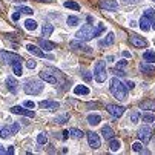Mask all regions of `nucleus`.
<instances>
[{
	"mask_svg": "<svg viewBox=\"0 0 155 155\" xmlns=\"http://www.w3.org/2000/svg\"><path fill=\"white\" fill-rule=\"evenodd\" d=\"M138 138H140L144 144L150 141V138H152V130H150L149 126H143V127L138 129Z\"/></svg>",
	"mask_w": 155,
	"mask_h": 155,
	"instance_id": "1a4fd4ad",
	"label": "nucleus"
},
{
	"mask_svg": "<svg viewBox=\"0 0 155 155\" xmlns=\"http://www.w3.org/2000/svg\"><path fill=\"white\" fill-rule=\"evenodd\" d=\"M23 91L28 95H38L43 91V83L38 81V80H35V78H28L23 83Z\"/></svg>",
	"mask_w": 155,
	"mask_h": 155,
	"instance_id": "7ed1b4c3",
	"label": "nucleus"
},
{
	"mask_svg": "<svg viewBox=\"0 0 155 155\" xmlns=\"http://www.w3.org/2000/svg\"><path fill=\"white\" fill-rule=\"evenodd\" d=\"M68 137H69V130H64V132H63V140H66Z\"/></svg>",
	"mask_w": 155,
	"mask_h": 155,
	"instance_id": "3c124183",
	"label": "nucleus"
},
{
	"mask_svg": "<svg viewBox=\"0 0 155 155\" xmlns=\"http://www.w3.org/2000/svg\"><path fill=\"white\" fill-rule=\"evenodd\" d=\"M0 60L6 64H12L15 61H21V57L18 54L14 52H8V51H0Z\"/></svg>",
	"mask_w": 155,
	"mask_h": 155,
	"instance_id": "0eeeda50",
	"label": "nucleus"
},
{
	"mask_svg": "<svg viewBox=\"0 0 155 155\" xmlns=\"http://www.w3.org/2000/svg\"><path fill=\"white\" fill-rule=\"evenodd\" d=\"M138 120H140V114L137 112V110H135V112H132L130 114V123H138Z\"/></svg>",
	"mask_w": 155,
	"mask_h": 155,
	"instance_id": "58836bf2",
	"label": "nucleus"
},
{
	"mask_svg": "<svg viewBox=\"0 0 155 155\" xmlns=\"http://www.w3.org/2000/svg\"><path fill=\"white\" fill-rule=\"evenodd\" d=\"M86 137H87V143H89V146L92 147V149H98L100 147V144H101V141H100V137H98V134H95V132H87L86 134Z\"/></svg>",
	"mask_w": 155,
	"mask_h": 155,
	"instance_id": "9d476101",
	"label": "nucleus"
},
{
	"mask_svg": "<svg viewBox=\"0 0 155 155\" xmlns=\"http://www.w3.org/2000/svg\"><path fill=\"white\" fill-rule=\"evenodd\" d=\"M38 45H40L41 49H45V51H52V49H55V46H57L54 41H49V40H46V38H38Z\"/></svg>",
	"mask_w": 155,
	"mask_h": 155,
	"instance_id": "dca6fc26",
	"label": "nucleus"
},
{
	"mask_svg": "<svg viewBox=\"0 0 155 155\" xmlns=\"http://www.w3.org/2000/svg\"><path fill=\"white\" fill-rule=\"evenodd\" d=\"M38 106L41 109H49V110H55V109L60 107L58 101H54V100H43V101L38 103Z\"/></svg>",
	"mask_w": 155,
	"mask_h": 155,
	"instance_id": "4468645a",
	"label": "nucleus"
},
{
	"mask_svg": "<svg viewBox=\"0 0 155 155\" xmlns=\"http://www.w3.org/2000/svg\"><path fill=\"white\" fill-rule=\"evenodd\" d=\"M153 127H155V124H153Z\"/></svg>",
	"mask_w": 155,
	"mask_h": 155,
	"instance_id": "13d9d810",
	"label": "nucleus"
},
{
	"mask_svg": "<svg viewBox=\"0 0 155 155\" xmlns=\"http://www.w3.org/2000/svg\"><path fill=\"white\" fill-rule=\"evenodd\" d=\"M143 110H155V100H144L138 104Z\"/></svg>",
	"mask_w": 155,
	"mask_h": 155,
	"instance_id": "6ab92c4d",
	"label": "nucleus"
},
{
	"mask_svg": "<svg viewBox=\"0 0 155 155\" xmlns=\"http://www.w3.org/2000/svg\"><path fill=\"white\" fill-rule=\"evenodd\" d=\"M114 72H115L118 77H124V75H126V72H124V71H121L120 68H115V69H114Z\"/></svg>",
	"mask_w": 155,
	"mask_h": 155,
	"instance_id": "c03bdc74",
	"label": "nucleus"
},
{
	"mask_svg": "<svg viewBox=\"0 0 155 155\" xmlns=\"http://www.w3.org/2000/svg\"><path fill=\"white\" fill-rule=\"evenodd\" d=\"M25 107H28V109H34V107H35V103L28 100V101H25Z\"/></svg>",
	"mask_w": 155,
	"mask_h": 155,
	"instance_id": "a18cd8bd",
	"label": "nucleus"
},
{
	"mask_svg": "<svg viewBox=\"0 0 155 155\" xmlns=\"http://www.w3.org/2000/svg\"><path fill=\"white\" fill-rule=\"evenodd\" d=\"M64 6L66 8H69V9H74V11H80V5L78 3H75V2H64Z\"/></svg>",
	"mask_w": 155,
	"mask_h": 155,
	"instance_id": "c9c22d12",
	"label": "nucleus"
},
{
	"mask_svg": "<svg viewBox=\"0 0 155 155\" xmlns=\"http://www.w3.org/2000/svg\"><path fill=\"white\" fill-rule=\"evenodd\" d=\"M37 143H38L40 146H45V144L48 143V135L45 134V132H41V134L37 135Z\"/></svg>",
	"mask_w": 155,
	"mask_h": 155,
	"instance_id": "c756f323",
	"label": "nucleus"
},
{
	"mask_svg": "<svg viewBox=\"0 0 155 155\" xmlns=\"http://www.w3.org/2000/svg\"><path fill=\"white\" fill-rule=\"evenodd\" d=\"M11 112H12V114L25 115V117H29V118H34V117H35L34 110H28V107H21V106H12V107H11Z\"/></svg>",
	"mask_w": 155,
	"mask_h": 155,
	"instance_id": "9b49d317",
	"label": "nucleus"
},
{
	"mask_svg": "<svg viewBox=\"0 0 155 155\" xmlns=\"http://www.w3.org/2000/svg\"><path fill=\"white\" fill-rule=\"evenodd\" d=\"M26 66H28L29 69H34L35 66H37V61H35V60H28V61H26Z\"/></svg>",
	"mask_w": 155,
	"mask_h": 155,
	"instance_id": "79ce46f5",
	"label": "nucleus"
},
{
	"mask_svg": "<svg viewBox=\"0 0 155 155\" xmlns=\"http://www.w3.org/2000/svg\"><path fill=\"white\" fill-rule=\"evenodd\" d=\"M98 5L101 9H107V11H117L118 9V3L115 0H100Z\"/></svg>",
	"mask_w": 155,
	"mask_h": 155,
	"instance_id": "f8f14e48",
	"label": "nucleus"
},
{
	"mask_svg": "<svg viewBox=\"0 0 155 155\" xmlns=\"http://www.w3.org/2000/svg\"><path fill=\"white\" fill-rule=\"evenodd\" d=\"M26 49L31 52V54H34V55H37V57H45V52L41 51V48H37L35 45H26Z\"/></svg>",
	"mask_w": 155,
	"mask_h": 155,
	"instance_id": "aec40b11",
	"label": "nucleus"
},
{
	"mask_svg": "<svg viewBox=\"0 0 155 155\" xmlns=\"http://www.w3.org/2000/svg\"><path fill=\"white\" fill-rule=\"evenodd\" d=\"M18 17H20V12H18V11L12 14V20H18Z\"/></svg>",
	"mask_w": 155,
	"mask_h": 155,
	"instance_id": "8fccbe9b",
	"label": "nucleus"
},
{
	"mask_svg": "<svg viewBox=\"0 0 155 155\" xmlns=\"http://www.w3.org/2000/svg\"><path fill=\"white\" fill-rule=\"evenodd\" d=\"M100 121H101V117H100V115H97V114H91V115H87V124H91V126H97Z\"/></svg>",
	"mask_w": 155,
	"mask_h": 155,
	"instance_id": "5701e85b",
	"label": "nucleus"
},
{
	"mask_svg": "<svg viewBox=\"0 0 155 155\" xmlns=\"http://www.w3.org/2000/svg\"><path fill=\"white\" fill-rule=\"evenodd\" d=\"M143 58H144V61H147V63H153V61H155V52L150 51V49H147V51L143 54Z\"/></svg>",
	"mask_w": 155,
	"mask_h": 155,
	"instance_id": "cd10ccee",
	"label": "nucleus"
},
{
	"mask_svg": "<svg viewBox=\"0 0 155 155\" xmlns=\"http://www.w3.org/2000/svg\"><path fill=\"white\" fill-rule=\"evenodd\" d=\"M153 2H155V0H153Z\"/></svg>",
	"mask_w": 155,
	"mask_h": 155,
	"instance_id": "bf43d9fd",
	"label": "nucleus"
},
{
	"mask_svg": "<svg viewBox=\"0 0 155 155\" xmlns=\"http://www.w3.org/2000/svg\"><path fill=\"white\" fill-rule=\"evenodd\" d=\"M134 86H135L134 81H127V83H126V87H127V89H134Z\"/></svg>",
	"mask_w": 155,
	"mask_h": 155,
	"instance_id": "de8ad7c7",
	"label": "nucleus"
},
{
	"mask_svg": "<svg viewBox=\"0 0 155 155\" xmlns=\"http://www.w3.org/2000/svg\"><path fill=\"white\" fill-rule=\"evenodd\" d=\"M112 43H114V32H109L107 37H106L104 40H101L98 45H100V46H109V45H112Z\"/></svg>",
	"mask_w": 155,
	"mask_h": 155,
	"instance_id": "b1692460",
	"label": "nucleus"
},
{
	"mask_svg": "<svg viewBox=\"0 0 155 155\" xmlns=\"http://www.w3.org/2000/svg\"><path fill=\"white\" fill-rule=\"evenodd\" d=\"M106 110L112 115V117H115V118H120L123 114H124V107L123 106H118V104H107L106 106Z\"/></svg>",
	"mask_w": 155,
	"mask_h": 155,
	"instance_id": "6e6552de",
	"label": "nucleus"
},
{
	"mask_svg": "<svg viewBox=\"0 0 155 155\" xmlns=\"http://www.w3.org/2000/svg\"><path fill=\"white\" fill-rule=\"evenodd\" d=\"M40 78L45 80L46 83H51V84H58L63 81V74L55 68H45L40 72Z\"/></svg>",
	"mask_w": 155,
	"mask_h": 155,
	"instance_id": "f257e3e1",
	"label": "nucleus"
},
{
	"mask_svg": "<svg viewBox=\"0 0 155 155\" xmlns=\"http://www.w3.org/2000/svg\"><path fill=\"white\" fill-rule=\"evenodd\" d=\"M6 153L12 155V153H14V146H8V149H6Z\"/></svg>",
	"mask_w": 155,
	"mask_h": 155,
	"instance_id": "09e8293b",
	"label": "nucleus"
},
{
	"mask_svg": "<svg viewBox=\"0 0 155 155\" xmlns=\"http://www.w3.org/2000/svg\"><path fill=\"white\" fill-rule=\"evenodd\" d=\"M52 31H54V26L49 25V23L43 25V28H41V32H43V37H45V38H48V37L52 34Z\"/></svg>",
	"mask_w": 155,
	"mask_h": 155,
	"instance_id": "a878e982",
	"label": "nucleus"
},
{
	"mask_svg": "<svg viewBox=\"0 0 155 155\" xmlns=\"http://www.w3.org/2000/svg\"><path fill=\"white\" fill-rule=\"evenodd\" d=\"M69 48L74 49V51H86V52H91V48H87L81 40H78V41H71Z\"/></svg>",
	"mask_w": 155,
	"mask_h": 155,
	"instance_id": "f3484780",
	"label": "nucleus"
},
{
	"mask_svg": "<svg viewBox=\"0 0 155 155\" xmlns=\"http://www.w3.org/2000/svg\"><path fill=\"white\" fill-rule=\"evenodd\" d=\"M38 2H46L48 3V2H51V0H38Z\"/></svg>",
	"mask_w": 155,
	"mask_h": 155,
	"instance_id": "4d7b16f0",
	"label": "nucleus"
},
{
	"mask_svg": "<svg viewBox=\"0 0 155 155\" xmlns=\"http://www.w3.org/2000/svg\"><path fill=\"white\" fill-rule=\"evenodd\" d=\"M143 15H146V17H149L150 20H152V18H155V12H153V9H150V8H149V9H146Z\"/></svg>",
	"mask_w": 155,
	"mask_h": 155,
	"instance_id": "ea45409f",
	"label": "nucleus"
},
{
	"mask_svg": "<svg viewBox=\"0 0 155 155\" xmlns=\"http://www.w3.org/2000/svg\"><path fill=\"white\" fill-rule=\"evenodd\" d=\"M123 57L129 58V57H130V52H129V51H123Z\"/></svg>",
	"mask_w": 155,
	"mask_h": 155,
	"instance_id": "603ef678",
	"label": "nucleus"
},
{
	"mask_svg": "<svg viewBox=\"0 0 155 155\" xmlns=\"http://www.w3.org/2000/svg\"><path fill=\"white\" fill-rule=\"evenodd\" d=\"M69 135L72 137V138H81L84 134H83V130H80V129H75V127H72V129H69Z\"/></svg>",
	"mask_w": 155,
	"mask_h": 155,
	"instance_id": "c85d7f7f",
	"label": "nucleus"
},
{
	"mask_svg": "<svg viewBox=\"0 0 155 155\" xmlns=\"http://www.w3.org/2000/svg\"><path fill=\"white\" fill-rule=\"evenodd\" d=\"M150 26H152V29H155V18H152V23H150Z\"/></svg>",
	"mask_w": 155,
	"mask_h": 155,
	"instance_id": "6e6d98bb",
	"label": "nucleus"
},
{
	"mask_svg": "<svg viewBox=\"0 0 155 155\" xmlns=\"http://www.w3.org/2000/svg\"><path fill=\"white\" fill-rule=\"evenodd\" d=\"M94 77H95V80L98 83H103L106 80L107 74H106V63L104 61L100 60V61L95 63V66H94Z\"/></svg>",
	"mask_w": 155,
	"mask_h": 155,
	"instance_id": "39448f33",
	"label": "nucleus"
},
{
	"mask_svg": "<svg viewBox=\"0 0 155 155\" xmlns=\"http://www.w3.org/2000/svg\"><path fill=\"white\" fill-rule=\"evenodd\" d=\"M126 64H127L126 60H120V61H117V68H124Z\"/></svg>",
	"mask_w": 155,
	"mask_h": 155,
	"instance_id": "49530a36",
	"label": "nucleus"
},
{
	"mask_svg": "<svg viewBox=\"0 0 155 155\" xmlns=\"http://www.w3.org/2000/svg\"><path fill=\"white\" fill-rule=\"evenodd\" d=\"M132 149H134L135 152H143V146H141V143H134V144H132Z\"/></svg>",
	"mask_w": 155,
	"mask_h": 155,
	"instance_id": "a19ab883",
	"label": "nucleus"
},
{
	"mask_svg": "<svg viewBox=\"0 0 155 155\" xmlns=\"http://www.w3.org/2000/svg\"><path fill=\"white\" fill-rule=\"evenodd\" d=\"M110 94H112L117 100H126V97H127V87L117 77H114L112 80H110Z\"/></svg>",
	"mask_w": 155,
	"mask_h": 155,
	"instance_id": "f03ea898",
	"label": "nucleus"
},
{
	"mask_svg": "<svg viewBox=\"0 0 155 155\" xmlns=\"http://www.w3.org/2000/svg\"><path fill=\"white\" fill-rule=\"evenodd\" d=\"M94 31H95V28H94L91 23H87V25H84V26L75 34V37H77V40L87 41V40L94 38Z\"/></svg>",
	"mask_w": 155,
	"mask_h": 155,
	"instance_id": "20e7f679",
	"label": "nucleus"
},
{
	"mask_svg": "<svg viewBox=\"0 0 155 155\" xmlns=\"http://www.w3.org/2000/svg\"><path fill=\"white\" fill-rule=\"evenodd\" d=\"M6 87H8V91H9L11 94H17V91H18V83H17V80H15L14 77H8V78H6Z\"/></svg>",
	"mask_w": 155,
	"mask_h": 155,
	"instance_id": "2eb2a0df",
	"label": "nucleus"
},
{
	"mask_svg": "<svg viewBox=\"0 0 155 155\" xmlns=\"http://www.w3.org/2000/svg\"><path fill=\"white\" fill-rule=\"evenodd\" d=\"M140 71L141 72H144V74H152L153 71H155V68H153V64L152 63H140Z\"/></svg>",
	"mask_w": 155,
	"mask_h": 155,
	"instance_id": "4be33fe9",
	"label": "nucleus"
},
{
	"mask_svg": "<svg viewBox=\"0 0 155 155\" xmlns=\"http://www.w3.org/2000/svg\"><path fill=\"white\" fill-rule=\"evenodd\" d=\"M25 28H26L28 31H34V29L37 28V21H34V20H31V18L26 20V21H25Z\"/></svg>",
	"mask_w": 155,
	"mask_h": 155,
	"instance_id": "72a5a7b5",
	"label": "nucleus"
},
{
	"mask_svg": "<svg viewBox=\"0 0 155 155\" xmlns=\"http://www.w3.org/2000/svg\"><path fill=\"white\" fill-rule=\"evenodd\" d=\"M141 118H143V121H146V123H153V121H155V115H153L152 112H144V114L141 115Z\"/></svg>",
	"mask_w": 155,
	"mask_h": 155,
	"instance_id": "473e14b6",
	"label": "nucleus"
},
{
	"mask_svg": "<svg viewBox=\"0 0 155 155\" xmlns=\"http://www.w3.org/2000/svg\"><path fill=\"white\" fill-rule=\"evenodd\" d=\"M68 118H69L68 114H66V115H61V117H57V118H55V123H58V124H64L66 121H68Z\"/></svg>",
	"mask_w": 155,
	"mask_h": 155,
	"instance_id": "4c0bfd02",
	"label": "nucleus"
},
{
	"mask_svg": "<svg viewBox=\"0 0 155 155\" xmlns=\"http://www.w3.org/2000/svg\"><path fill=\"white\" fill-rule=\"evenodd\" d=\"M11 66H12L14 74H15L17 77H20V75H21V61H15V63H12Z\"/></svg>",
	"mask_w": 155,
	"mask_h": 155,
	"instance_id": "7c9ffc66",
	"label": "nucleus"
},
{
	"mask_svg": "<svg viewBox=\"0 0 155 155\" xmlns=\"http://www.w3.org/2000/svg\"><path fill=\"white\" fill-rule=\"evenodd\" d=\"M101 135L104 137V140H110V138H114V130L110 126H103L101 129Z\"/></svg>",
	"mask_w": 155,
	"mask_h": 155,
	"instance_id": "412c9836",
	"label": "nucleus"
},
{
	"mask_svg": "<svg viewBox=\"0 0 155 155\" xmlns=\"http://www.w3.org/2000/svg\"><path fill=\"white\" fill-rule=\"evenodd\" d=\"M83 78H84L86 81H91V80H92V75H91V72L84 71V72H83Z\"/></svg>",
	"mask_w": 155,
	"mask_h": 155,
	"instance_id": "37998d69",
	"label": "nucleus"
},
{
	"mask_svg": "<svg viewBox=\"0 0 155 155\" xmlns=\"http://www.w3.org/2000/svg\"><path fill=\"white\" fill-rule=\"evenodd\" d=\"M129 41H130V45H134L135 48H146L147 46V41H146V38H143V37H138V35H130V38H129Z\"/></svg>",
	"mask_w": 155,
	"mask_h": 155,
	"instance_id": "ddd939ff",
	"label": "nucleus"
},
{
	"mask_svg": "<svg viewBox=\"0 0 155 155\" xmlns=\"http://www.w3.org/2000/svg\"><path fill=\"white\" fill-rule=\"evenodd\" d=\"M6 153V149H3V147H0V155H5Z\"/></svg>",
	"mask_w": 155,
	"mask_h": 155,
	"instance_id": "5fc2aeb1",
	"label": "nucleus"
},
{
	"mask_svg": "<svg viewBox=\"0 0 155 155\" xmlns=\"http://www.w3.org/2000/svg\"><path fill=\"white\" fill-rule=\"evenodd\" d=\"M104 31H106L104 25H103V23H98V25H97V28H95V31H94V37H100Z\"/></svg>",
	"mask_w": 155,
	"mask_h": 155,
	"instance_id": "f704fd0d",
	"label": "nucleus"
},
{
	"mask_svg": "<svg viewBox=\"0 0 155 155\" xmlns=\"http://www.w3.org/2000/svg\"><path fill=\"white\" fill-rule=\"evenodd\" d=\"M66 23H68L69 26H77V25L80 23V18L75 17V15H69L68 20H66Z\"/></svg>",
	"mask_w": 155,
	"mask_h": 155,
	"instance_id": "2f4dec72",
	"label": "nucleus"
},
{
	"mask_svg": "<svg viewBox=\"0 0 155 155\" xmlns=\"http://www.w3.org/2000/svg\"><path fill=\"white\" fill-rule=\"evenodd\" d=\"M20 129V124L18 123H12L11 126H3L2 129H0V137L2 138H8V137H12L15 135L17 132Z\"/></svg>",
	"mask_w": 155,
	"mask_h": 155,
	"instance_id": "423d86ee",
	"label": "nucleus"
},
{
	"mask_svg": "<svg viewBox=\"0 0 155 155\" xmlns=\"http://www.w3.org/2000/svg\"><path fill=\"white\" fill-rule=\"evenodd\" d=\"M126 3H137V2H140V0H124Z\"/></svg>",
	"mask_w": 155,
	"mask_h": 155,
	"instance_id": "864d4df0",
	"label": "nucleus"
},
{
	"mask_svg": "<svg viewBox=\"0 0 155 155\" xmlns=\"http://www.w3.org/2000/svg\"><path fill=\"white\" fill-rule=\"evenodd\" d=\"M150 23H152V20L149 18V17H146V15H141V18H140V28L146 32V31H149L152 26H150Z\"/></svg>",
	"mask_w": 155,
	"mask_h": 155,
	"instance_id": "a211bd4d",
	"label": "nucleus"
},
{
	"mask_svg": "<svg viewBox=\"0 0 155 155\" xmlns=\"http://www.w3.org/2000/svg\"><path fill=\"white\" fill-rule=\"evenodd\" d=\"M74 94H77V95H87V94H89V87H86V86H75L74 87Z\"/></svg>",
	"mask_w": 155,
	"mask_h": 155,
	"instance_id": "393cba45",
	"label": "nucleus"
},
{
	"mask_svg": "<svg viewBox=\"0 0 155 155\" xmlns=\"http://www.w3.org/2000/svg\"><path fill=\"white\" fill-rule=\"evenodd\" d=\"M18 12H20V14H26V15H31L34 11H32L31 8H28V6H20V8H18Z\"/></svg>",
	"mask_w": 155,
	"mask_h": 155,
	"instance_id": "e433bc0d",
	"label": "nucleus"
},
{
	"mask_svg": "<svg viewBox=\"0 0 155 155\" xmlns=\"http://www.w3.org/2000/svg\"><path fill=\"white\" fill-rule=\"evenodd\" d=\"M120 146H121V143H120L117 138H110V140H109V149L112 150V152H117V150L120 149Z\"/></svg>",
	"mask_w": 155,
	"mask_h": 155,
	"instance_id": "bb28decb",
	"label": "nucleus"
}]
</instances>
